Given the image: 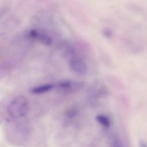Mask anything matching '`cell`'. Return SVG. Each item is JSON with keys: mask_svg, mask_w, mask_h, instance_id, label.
I'll use <instances>...</instances> for the list:
<instances>
[{"mask_svg": "<svg viewBox=\"0 0 147 147\" xmlns=\"http://www.w3.org/2000/svg\"><path fill=\"white\" fill-rule=\"evenodd\" d=\"M56 88L55 84H51V83H47V84H40L38 86H36L33 87L30 89V92L33 94L35 95H40L49 92V91H52L53 88Z\"/></svg>", "mask_w": 147, "mask_h": 147, "instance_id": "obj_5", "label": "cell"}, {"mask_svg": "<svg viewBox=\"0 0 147 147\" xmlns=\"http://www.w3.org/2000/svg\"><path fill=\"white\" fill-rule=\"evenodd\" d=\"M29 103L28 99L24 95L14 97L8 103L6 111L11 119H17L24 117L28 113Z\"/></svg>", "mask_w": 147, "mask_h": 147, "instance_id": "obj_1", "label": "cell"}, {"mask_svg": "<svg viewBox=\"0 0 147 147\" xmlns=\"http://www.w3.org/2000/svg\"><path fill=\"white\" fill-rule=\"evenodd\" d=\"M140 147H147V144L144 141H141L140 142Z\"/></svg>", "mask_w": 147, "mask_h": 147, "instance_id": "obj_8", "label": "cell"}, {"mask_svg": "<svg viewBox=\"0 0 147 147\" xmlns=\"http://www.w3.org/2000/svg\"><path fill=\"white\" fill-rule=\"evenodd\" d=\"M106 87L100 82H96L91 84L88 91L89 102L94 104L106 95Z\"/></svg>", "mask_w": 147, "mask_h": 147, "instance_id": "obj_4", "label": "cell"}, {"mask_svg": "<svg viewBox=\"0 0 147 147\" xmlns=\"http://www.w3.org/2000/svg\"><path fill=\"white\" fill-rule=\"evenodd\" d=\"M64 51L68 57L67 64L70 70L79 75L86 74L88 67L85 59L69 45L66 47Z\"/></svg>", "mask_w": 147, "mask_h": 147, "instance_id": "obj_2", "label": "cell"}, {"mask_svg": "<svg viewBox=\"0 0 147 147\" xmlns=\"http://www.w3.org/2000/svg\"><path fill=\"white\" fill-rule=\"evenodd\" d=\"M73 82L69 80L61 81L55 84L56 88L63 91H68L71 90L73 88Z\"/></svg>", "mask_w": 147, "mask_h": 147, "instance_id": "obj_7", "label": "cell"}, {"mask_svg": "<svg viewBox=\"0 0 147 147\" xmlns=\"http://www.w3.org/2000/svg\"><path fill=\"white\" fill-rule=\"evenodd\" d=\"M26 37L28 38L40 42V43L49 46L53 42V38L45 31L38 29H30L26 33Z\"/></svg>", "mask_w": 147, "mask_h": 147, "instance_id": "obj_3", "label": "cell"}, {"mask_svg": "<svg viewBox=\"0 0 147 147\" xmlns=\"http://www.w3.org/2000/svg\"><path fill=\"white\" fill-rule=\"evenodd\" d=\"M97 122L102 127L105 128H109L111 126V119L110 118L103 114H98L95 117Z\"/></svg>", "mask_w": 147, "mask_h": 147, "instance_id": "obj_6", "label": "cell"}]
</instances>
